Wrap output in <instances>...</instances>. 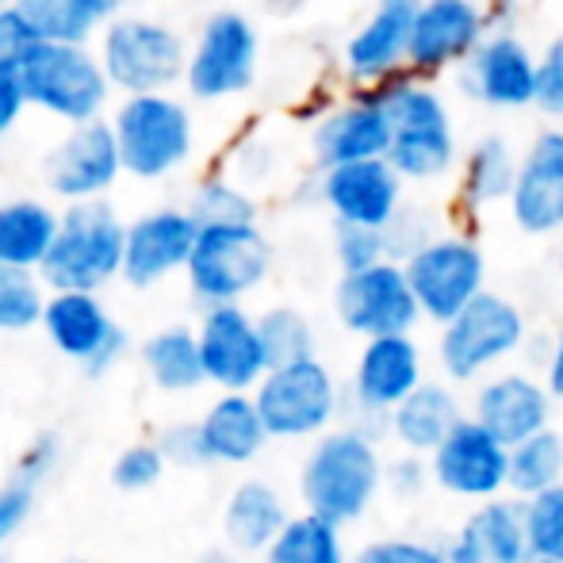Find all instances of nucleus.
Listing matches in <instances>:
<instances>
[{"mask_svg": "<svg viewBox=\"0 0 563 563\" xmlns=\"http://www.w3.org/2000/svg\"><path fill=\"white\" fill-rule=\"evenodd\" d=\"M74 563H108V560H74Z\"/></svg>", "mask_w": 563, "mask_h": 563, "instance_id": "nucleus-55", "label": "nucleus"}, {"mask_svg": "<svg viewBox=\"0 0 563 563\" xmlns=\"http://www.w3.org/2000/svg\"><path fill=\"white\" fill-rule=\"evenodd\" d=\"M334 314L349 334L364 341L410 334L422 319L407 268L399 261H384V265L364 268V273L341 276L334 288Z\"/></svg>", "mask_w": 563, "mask_h": 563, "instance_id": "nucleus-13", "label": "nucleus"}, {"mask_svg": "<svg viewBox=\"0 0 563 563\" xmlns=\"http://www.w3.org/2000/svg\"><path fill=\"white\" fill-rule=\"evenodd\" d=\"M521 162H514L510 146L498 134H487L472 146L464 162V200L475 208H490L498 200H510L518 185Z\"/></svg>", "mask_w": 563, "mask_h": 563, "instance_id": "nucleus-33", "label": "nucleus"}, {"mask_svg": "<svg viewBox=\"0 0 563 563\" xmlns=\"http://www.w3.org/2000/svg\"><path fill=\"white\" fill-rule=\"evenodd\" d=\"M529 563H556V560H529Z\"/></svg>", "mask_w": 563, "mask_h": 563, "instance_id": "nucleus-57", "label": "nucleus"}, {"mask_svg": "<svg viewBox=\"0 0 563 563\" xmlns=\"http://www.w3.org/2000/svg\"><path fill=\"white\" fill-rule=\"evenodd\" d=\"M526 314L506 296L483 291L472 307L445 322L438 334V364L449 384H475L487 379L503 361H510L526 345Z\"/></svg>", "mask_w": 563, "mask_h": 563, "instance_id": "nucleus-8", "label": "nucleus"}, {"mask_svg": "<svg viewBox=\"0 0 563 563\" xmlns=\"http://www.w3.org/2000/svg\"><path fill=\"white\" fill-rule=\"evenodd\" d=\"M31 510H35V487H23V483H8L0 487V552L4 544L27 526Z\"/></svg>", "mask_w": 563, "mask_h": 563, "instance_id": "nucleus-48", "label": "nucleus"}, {"mask_svg": "<svg viewBox=\"0 0 563 563\" xmlns=\"http://www.w3.org/2000/svg\"><path fill=\"white\" fill-rule=\"evenodd\" d=\"M62 230V208L43 200H8L0 203V265L38 273L54 250Z\"/></svg>", "mask_w": 563, "mask_h": 563, "instance_id": "nucleus-29", "label": "nucleus"}, {"mask_svg": "<svg viewBox=\"0 0 563 563\" xmlns=\"http://www.w3.org/2000/svg\"><path fill=\"white\" fill-rule=\"evenodd\" d=\"M43 334L62 356L77 361L92 379L108 376L131 349V338L92 291H51Z\"/></svg>", "mask_w": 563, "mask_h": 563, "instance_id": "nucleus-14", "label": "nucleus"}, {"mask_svg": "<svg viewBox=\"0 0 563 563\" xmlns=\"http://www.w3.org/2000/svg\"><path fill=\"white\" fill-rule=\"evenodd\" d=\"M35 46H38V38H35V31H31V23L23 20L15 8H0V62L20 66Z\"/></svg>", "mask_w": 563, "mask_h": 563, "instance_id": "nucleus-49", "label": "nucleus"}, {"mask_svg": "<svg viewBox=\"0 0 563 563\" xmlns=\"http://www.w3.org/2000/svg\"><path fill=\"white\" fill-rule=\"evenodd\" d=\"M353 563H445V549L418 537H384L364 544Z\"/></svg>", "mask_w": 563, "mask_h": 563, "instance_id": "nucleus-42", "label": "nucleus"}, {"mask_svg": "<svg viewBox=\"0 0 563 563\" xmlns=\"http://www.w3.org/2000/svg\"><path fill=\"white\" fill-rule=\"evenodd\" d=\"M200 563H242V556H238L234 549H227V544H219V549H208V552H203Z\"/></svg>", "mask_w": 563, "mask_h": 563, "instance_id": "nucleus-54", "label": "nucleus"}, {"mask_svg": "<svg viewBox=\"0 0 563 563\" xmlns=\"http://www.w3.org/2000/svg\"><path fill=\"white\" fill-rule=\"evenodd\" d=\"M261 345H265L268 368H284V364L311 361L314 353V327L299 307H268L265 314H257Z\"/></svg>", "mask_w": 563, "mask_h": 563, "instance_id": "nucleus-37", "label": "nucleus"}, {"mask_svg": "<svg viewBox=\"0 0 563 563\" xmlns=\"http://www.w3.org/2000/svg\"><path fill=\"white\" fill-rule=\"evenodd\" d=\"M395 139L391 115L379 100H372L368 92L353 97L349 104L330 108L327 115L314 123L311 150L319 157L322 173L338 169V165H356V162H379L387 157Z\"/></svg>", "mask_w": 563, "mask_h": 563, "instance_id": "nucleus-21", "label": "nucleus"}, {"mask_svg": "<svg viewBox=\"0 0 563 563\" xmlns=\"http://www.w3.org/2000/svg\"><path fill=\"white\" fill-rule=\"evenodd\" d=\"M319 192L341 227L387 230L402 211V177L391 169L387 157L327 169Z\"/></svg>", "mask_w": 563, "mask_h": 563, "instance_id": "nucleus-20", "label": "nucleus"}, {"mask_svg": "<svg viewBox=\"0 0 563 563\" xmlns=\"http://www.w3.org/2000/svg\"><path fill=\"white\" fill-rule=\"evenodd\" d=\"M402 268H407L422 319L438 322V327L452 322L464 307H472L487 291L483 288L487 284V261H483V250L472 238L438 234Z\"/></svg>", "mask_w": 563, "mask_h": 563, "instance_id": "nucleus-11", "label": "nucleus"}, {"mask_svg": "<svg viewBox=\"0 0 563 563\" xmlns=\"http://www.w3.org/2000/svg\"><path fill=\"white\" fill-rule=\"evenodd\" d=\"M165 456L162 449H157V441H134V445H126L123 452L115 456L112 464V483L119 490H150L162 483L165 475Z\"/></svg>", "mask_w": 563, "mask_h": 563, "instance_id": "nucleus-40", "label": "nucleus"}, {"mask_svg": "<svg viewBox=\"0 0 563 563\" xmlns=\"http://www.w3.org/2000/svg\"><path fill=\"white\" fill-rule=\"evenodd\" d=\"M552 391L529 372H495L472 395V418L506 449L552 430Z\"/></svg>", "mask_w": 563, "mask_h": 563, "instance_id": "nucleus-19", "label": "nucleus"}, {"mask_svg": "<svg viewBox=\"0 0 563 563\" xmlns=\"http://www.w3.org/2000/svg\"><path fill=\"white\" fill-rule=\"evenodd\" d=\"M418 4L422 0H379L376 12L361 23L353 38L345 43V74L356 85L387 81L399 74V66L410 58V35H415Z\"/></svg>", "mask_w": 563, "mask_h": 563, "instance_id": "nucleus-23", "label": "nucleus"}, {"mask_svg": "<svg viewBox=\"0 0 563 563\" xmlns=\"http://www.w3.org/2000/svg\"><path fill=\"white\" fill-rule=\"evenodd\" d=\"M200 438L208 464H227L242 467L253 464L261 456V449L268 445V430L261 422V410L253 402V395L238 391H219V399L200 415Z\"/></svg>", "mask_w": 563, "mask_h": 563, "instance_id": "nucleus-27", "label": "nucleus"}, {"mask_svg": "<svg viewBox=\"0 0 563 563\" xmlns=\"http://www.w3.org/2000/svg\"><path fill=\"white\" fill-rule=\"evenodd\" d=\"M12 8L31 23L38 43L89 46V38L97 35V31H104L85 12L81 0H12Z\"/></svg>", "mask_w": 563, "mask_h": 563, "instance_id": "nucleus-35", "label": "nucleus"}, {"mask_svg": "<svg viewBox=\"0 0 563 563\" xmlns=\"http://www.w3.org/2000/svg\"><path fill=\"white\" fill-rule=\"evenodd\" d=\"M31 108L27 89H23V74L20 66H8L0 62V139L20 123V115Z\"/></svg>", "mask_w": 563, "mask_h": 563, "instance_id": "nucleus-50", "label": "nucleus"}, {"mask_svg": "<svg viewBox=\"0 0 563 563\" xmlns=\"http://www.w3.org/2000/svg\"><path fill=\"white\" fill-rule=\"evenodd\" d=\"M51 288L38 273L0 265V334H23L43 327V311Z\"/></svg>", "mask_w": 563, "mask_h": 563, "instance_id": "nucleus-38", "label": "nucleus"}, {"mask_svg": "<svg viewBox=\"0 0 563 563\" xmlns=\"http://www.w3.org/2000/svg\"><path fill=\"white\" fill-rule=\"evenodd\" d=\"M58 456H62L58 433H38V438L20 452V460H15V483L38 490V483L58 467Z\"/></svg>", "mask_w": 563, "mask_h": 563, "instance_id": "nucleus-46", "label": "nucleus"}, {"mask_svg": "<svg viewBox=\"0 0 563 563\" xmlns=\"http://www.w3.org/2000/svg\"><path fill=\"white\" fill-rule=\"evenodd\" d=\"M200 338L203 376L219 391L253 395L257 384L268 376V356L261 345L257 314H250L242 303L230 307H208L196 322Z\"/></svg>", "mask_w": 563, "mask_h": 563, "instance_id": "nucleus-16", "label": "nucleus"}, {"mask_svg": "<svg viewBox=\"0 0 563 563\" xmlns=\"http://www.w3.org/2000/svg\"><path fill=\"white\" fill-rule=\"evenodd\" d=\"M157 449H162L169 467H208V452H203L200 422H173L157 433Z\"/></svg>", "mask_w": 563, "mask_h": 563, "instance_id": "nucleus-44", "label": "nucleus"}, {"mask_svg": "<svg viewBox=\"0 0 563 563\" xmlns=\"http://www.w3.org/2000/svg\"><path fill=\"white\" fill-rule=\"evenodd\" d=\"M430 472L433 487L475 506L510 495V449L472 415L438 445L430 456Z\"/></svg>", "mask_w": 563, "mask_h": 563, "instance_id": "nucleus-15", "label": "nucleus"}, {"mask_svg": "<svg viewBox=\"0 0 563 563\" xmlns=\"http://www.w3.org/2000/svg\"><path fill=\"white\" fill-rule=\"evenodd\" d=\"M433 487L430 456H415V452H399L395 460H387L384 472V490H391L399 503H415Z\"/></svg>", "mask_w": 563, "mask_h": 563, "instance_id": "nucleus-43", "label": "nucleus"}, {"mask_svg": "<svg viewBox=\"0 0 563 563\" xmlns=\"http://www.w3.org/2000/svg\"><path fill=\"white\" fill-rule=\"evenodd\" d=\"M464 92L490 108L537 104V58L514 35H490L467 58Z\"/></svg>", "mask_w": 563, "mask_h": 563, "instance_id": "nucleus-25", "label": "nucleus"}, {"mask_svg": "<svg viewBox=\"0 0 563 563\" xmlns=\"http://www.w3.org/2000/svg\"><path fill=\"white\" fill-rule=\"evenodd\" d=\"M23 89L31 108L46 112L66 126L97 123L112 104V81H108L100 54L92 46L74 43H38L20 62Z\"/></svg>", "mask_w": 563, "mask_h": 563, "instance_id": "nucleus-6", "label": "nucleus"}, {"mask_svg": "<svg viewBox=\"0 0 563 563\" xmlns=\"http://www.w3.org/2000/svg\"><path fill=\"white\" fill-rule=\"evenodd\" d=\"M426 384V361L415 334L395 338H372L361 345V356L353 364L349 379V407L356 410L361 430L376 433L379 426L387 430V418Z\"/></svg>", "mask_w": 563, "mask_h": 563, "instance_id": "nucleus-12", "label": "nucleus"}, {"mask_svg": "<svg viewBox=\"0 0 563 563\" xmlns=\"http://www.w3.org/2000/svg\"><path fill=\"white\" fill-rule=\"evenodd\" d=\"M384 238H387V257L399 261V265H407V261L415 257L426 242H433L438 234L426 227L422 216H415V211H399L395 223L384 230Z\"/></svg>", "mask_w": 563, "mask_h": 563, "instance_id": "nucleus-47", "label": "nucleus"}, {"mask_svg": "<svg viewBox=\"0 0 563 563\" xmlns=\"http://www.w3.org/2000/svg\"><path fill=\"white\" fill-rule=\"evenodd\" d=\"M139 356H142V368H146L150 384H154L157 391L188 395V391H196V387L208 384L196 327L157 330V334H150L146 341H142Z\"/></svg>", "mask_w": 563, "mask_h": 563, "instance_id": "nucleus-30", "label": "nucleus"}, {"mask_svg": "<svg viewBox=\"0 0 563 563\" xmlns=\"http://www.w3.org/2000/svg\"><path fill=\"white\" fill-rule=\"evenodd\" d=\"M387 108L395 126L387 162L402 180H438L456 162V139L445 112V100L418 77L391 74L387 81L364 89Z\"/></svg>", "mask_w": 563, "mask_h": 563, "instance_id": "nucleus-2", "label": "nucleus"}, {"mask_svg": "<svg viewBox=\"0 0 563 563\" xmlns=\"http://www.w3.org/2000/svg\"><path fill=\"white\" fill-rule=\"evenodd\" d=\"M119 177H126V173L108 119L69 126L58 146L51 150V157H46V188L66 208L69 203L104 200Z\"/></svg>", "mask_w": 563, "mask_h": 563, "instance_id": "nucleus-17", "label": "nucleus"}, {"mask_svg": "<svg viewBox=\"0 0 563 563\" xmlns=\"http://www.w3.org/2000/svg\"><path fill=\"white\" fill-rule=\"evenodd\" d=\"M563 483V438L560 430H544L537 438L510 449V495L529 503Z\"/></svg>", "mask_w": 563, "mask_h": 563, "instance_id": "nucleus-34", "label": "nucleus"}, {"mask_svg": "<svg viewBox=\"0 0 563 563\" xmlns=\"http://www.w3.org/2000/svg\"><path fill=\"white\" fill-rule=\"evenodd\" d=\"M253 402L273 441H319L338 426L345 395L330 364L311 356V361L268 368V376L253 391Z\"/></svg>", "mask_w": 563, "mask_h": 563, "instance_id": "nucleus-7", "label": "nucleus"}, {"mask_svg": "<svg viewBox=\"0 0 563 563\" xmlns=\"http://www.w3.org/2000/svg\"><path fill=\"white\" fill-rule=\"evenodd\" d=\"M526 526L533 560L563 563V483L526 503Z\"/></svg>", "mask_w": 563, "mask_h": 563, "instance_id": "nucleus-39", "label": "nucleus"}, {"mask_svg": "<svg viewBox=\"0 0 563 563\" xmlns=\"http://www.w3.org/2000/svg\"><path fill=\"white\" fill-rule=\"evenodd\" d=\"M81 8L100 23V27H108L115 15H123V12H119V8H123V0H81Z\"/></svg>", "mask_w": 563, "mask_h": 563, "instance_id": "nucleus-53", "label": "nucleus"}, {"mask_svg": "<svg viewBox=\"0 0 563 563\" xmlns=\"http://www.w3.org/2000/svg\"><path fill=\"white\" fill-rule=\"evenodd\" d=\"M126 223L108 200L69 203L62 208V230L46 265L38 268L51 291H92L123 280Z\"/></svg>", "mask_w": 563, "mask_h": 563, "instance_id": "nucleus-3", "label": "nucleus"}, {"mask_svg": "<svg viewBox=\"0 0 563 563\" xmlns=\"http://www.w3.org/2000/svg\"><path fill=\"white\" fill-rule=\"evenodd\" d=\"M291 521L280 487L268 479H242L223 506V544L238 556H265Z\"/></svg>", "mask_w": 563, "mask_h": 563, "instance_id": "nucleus-26", "label": "nucleus"}, {"mask_svg": "<svg viewBox=\"0 0 563 563\" xmlns=\"http://www.w3.org/2000/svg\"><path fill=\"white\" fill-rule=\"evenodd\" d=\"M387 460L379 452V438L361 426L345 422L322 433L303 456L299 467V498L307 514L334 521V526H353L376 506L384 495Z\"/></svg>", "mask_w": 563, "mask_h": 563, "instance_id": "nucleus-1", "label": "nucleus"}, {"mask_svg": "<svg viewBox=\"0 0 563 563\" xmlns=\"http://www.w3.org/2000/svg\"><path fill=\"white\" fill-rule=\"evenodd\" d=\"M196 238H200V223L188 216V208H154L139 216L134 223H126L123 280L131 288H154L173 273H185Z\"/></svg>", "mask_w": 563, "mask_h": 563, "instance_id": "nucleus-18", "label": "nucleus"}, {"mask_svg": "<svg viewBox=\"0 0 563 563\" xmlns=\"http://www.w3.org/2000/svg\"><path fill=\"white\" fill-rule=\"evenodd\" d=\"M510 216L526 234L563 230V131H544L521 157Z\"/></svg>", "mask_w": 563, "mask_h": 563, "instance_id": "nucleus-24", "label": "nucleus"}, {"mask_svg": "<svg viewBox=\"0 0 563 563\" xmlns=\"http://www.w3.org/2000/svg\"><path fill=\"white\" fill-rule=\"evenodd\" d=\"M464 526L472 529V537L479 541L487 563L533 560V544H529V526H526V503H521V498H514V495L490 498V503L475 506Z\"/></svg>", "mask_w": 563, "mask_h": 563, "instance_id": "nucleus-31", "label": "nucleus"}, {"mask_svg": "<svg viewBox=\"0 0 563 563\" xmlns=\"http://www.w3.org/2000/svg\"><path fill=\"white\" fill-rule=\"evenodd\" d=\"M257 77V27L250 15L223 8L200 23L192 46H188L185 89L196 100H230L245 92Z\"/></svg>", "mask_w": 563, "mask_h": 563, "instance_id": "nucleus-10", "label": "nucleus"}, {"mask_svg": "<svg viewBox=\"0 0 563 563\" xmlns=\"http://www.w3.org/2000/svg\"><path fill=\"white\" fill-rule=\"evenodd\" d=\"M464 402L449 384H433L426 379L391 418H387V433L395 438V445L415 456H433L441 441L464 422Z\"/></svg>", "mask_w": 563, "mask_h": 563, "instance_id": "nucleus-28", "label": "nucleus"}, {"mask_svg": "<svg viewBox=\"0 0 563 563\" xmlns=\"http://www.w3.org/2000/svg\"><path fill=\"white\" fill-rule=\"evenodd\" d=\"M544 384H549L552 399H563V319L556 334H552L549 356H544Z\"/></svg>", "mask_w": 563, "mask_h": 563, "instance_id": "nucleus-52", "label": "nucleus"}, {"mask_svg": "<svg viewBox=\"0 0 563 563\" xmlns=\"http://www.w3.org/2000/svg\"><path fill=\"white\" fill-rule=\"evenodd\" d=\"M0 563H4V560H0Z\"/></svg>", "mask_w": 563, "mask_h": 563, "instance_id": "nucleus-58", "label": "nucleus"}, {"mask_svg": "<svg viewBox=\"0 0 563 563\" xmlns=\"http://www.w3.org/2000/svg\"><path fill=\"white\" fill-rule=\"evenodd\" d=\"M483 23L487 20L475 0H422L407 62L418 74H441L467 62L483 43Z\"/></svg>", "mask_w": 563, "mask_h": 563, "instance_id": "nucleus-22", "label": "nucleus"}, {"mask_svg": "<svg viewBox=\"0 0 563 563\" xmlns=\"http://www.w3.org/2000/svg\"><path fill=\"white\" fill-rule=\"evenodd\" d=\"M334 257L341 265V276L349 273H364V268L384 265L387 257V238L384 230H368V227H341L334 230Z\"/></svg>", "mask_w": 563, "mask_h": 563, "instance_id": "nucleus-41", "label": "nucleus"}, {"mask_svg": "<svg viewBox=\"0 0 563 563\" xmlns=\"http://www.w3.org/2000/svg\"><path fill=\"white\" fill-rule=\"evenodd\" d=\"M115 131V146L123 157V173L134 180H165L185 169L196 146L192 112L173 92L150 97H119L108 115Z\"/></svg>", "mask_w": 563, "mask_h": 563, "instance_id": "nucleus-4", "label": "nucleus"}, {"mask_svg": "<svg viewBox=\"0 0 563 563\" xmlns=\"http://www.w3.org/2000/svg\"><path fill=\"white\" fill-rule=\"evenodd\" d=\"M537 108L563 119V35L537 58Z\"/></svg>", "mask_w": 563, "mask_h": 563, "instance_id": "nucleus-45", "label": "nucleus"}, {"mask_svg": "<svg viewBox=\"0 0 563 563\" xmlns=\"http://www.w3.org/2000/svg\"><path fill=\"white\" fill-rule=\"evenodd\" d=\"M188 216L200 223V230L208 227H253L257 223V203L245 192L238 180L230 177H208L192 188L188 196Z\"/></svg>", "mask_w": 563, "mask_h": 563, "instance_id": "nucleus-36", "label": "nucleus"}, {"mask_svg": "<svg viewBox=\"0 0 563 563\" xmlns=\"http://www.w3.org/2000/svg\"><path fill=\"white\" fill-rule=\"evenodd\" d=\"M0 8H12V0H0Z\"/></svg>", "mask_w": 563, "mask_h": 563, "instance_id": "nucleus-56", "label": "nucleus"}, {"mask_svg": "<svg viewBox=\"0 0 563 563\" xmlns=\"http://www.w3.org/2000/svg\"><path fill=\"white\" fill-rule=\"evenodd\" d=\"M445 563H487V556H483V549H479V541L472 537V529L467 526H460L456 533L449 537L445 544Z\"/></svg>", "mask_w": 563, "mask_h": 563, "instance_id": "nucleus-51", "label": "nucleus"}, {"mask_svg": "<svg viewBox=\"0 0 563 563\" xmlns=\"http://www.w3.org/2000/svg\"><path fill=\"white\" fill-rule=\"evenodd\" d=\"M273 268V245L261 234V227H208L196 238L192 261L185 276L192 296L208 307L242 303L250 291L268 280Z\"/></svg>", "mask_w": 563, "mask_h": 563, "instance_id": "nucleus-9", "label": "nucleus"}, {"mask_svg": "<svg viewBox=\"0 0 563 563\" xmlns=\"http://www.w3.org/2000/svg\"><path fill=\"white\" fill-rule=\"evenodd\" d=\"M188 38L177 27L150 15H115L100 31V66L119 97H150L185 85Z\"/></svg>", "mask_w": 563, "mask_h": 563, "instance_id": "nucleus-5", "label": "nucleus"}, {"mask_svg": "<svg viewBox=\"0 0 563 563\" xmlns=\"http://www.w3.org/2000/svg\"><path fill=\"white\" fill-rule=\"evenodd\" d=\"M265 563H353V560H349L341 526L303 510V514H291V521L280 529L273 549L265 552Z\"/></svg>", "mask_w": 563, "mask_h": 563, "instance_id": "nucleus-32", "label": "nucleus"}]
</instances>
